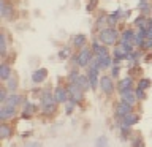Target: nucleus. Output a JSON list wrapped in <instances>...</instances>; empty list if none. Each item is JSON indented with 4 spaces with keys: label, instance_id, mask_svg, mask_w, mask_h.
Returning <instances> with one entry per match:
<instances>
[{
    "label": "nucleus",
    "instance_id": "f257e3e1",
    "mask_svg": "<svg viewBox=\"0 0 152 147\" xmlns=\"http://www.w3.org/2000/svg\"><path fill=\"white\" fill-rule=\"evenodd\" d=\"M117 30L116 28H113V27H108V28H103L102 32H100V35H98V40L103 43V44H106V46H111L114 44V43L117 41Z\"/></svg>",
    "mask_w": 152,
    "mask_h": 147
},
{
    "label": "nucleus",
    "instance_id": "f03ea898",
    "mask_svg": "<svg viewBox=\"0 0 152 147\" xmlns=\"http://www.w3.org/2000/svg\"><path fill=\"white\" fill-rule=\"evenodd\" d=\"M92 60V49H89V47H83V49L79 51V54L73 59V62L78 66H89V62Z\"/></svg>",
    "mask_w": 152,
    "mask_h": 147
},
{
    "label": "nucleus",
    "instance_id": "7ed1b4c3",
    "mask_svg": "<svg viewBox=\"0 0 152 147\" xmlns=\"http://www.w3.org/2000/svg\"><path fill=\"white\" fill-rule=\"evenodd\" d=\"M97 57H98L100 70H106V68H111V66H113V59L108 55V49H106V47H102L100 52L97 54Z\"/></svg>",
    "mask_w": 152,
    "mask_h": 147
},
{
    "label": "nucleus",
    "instance_id": "20e7f679",
    "mask_svg": "<svg viewBox=\"0 0 152 147\" xmlns=\"http://www.w3.org/2000/svg\"><path fill=\"white\" fill-rule=\"evenodd\" d=\"M128 112H133V104L121 100V101L117 103V106H116V117L117 119H122L124 116H127Z\"/></svg>",
    "mask_w": 152,
    "mask_h": 147
},
{
    "label": "nucleus",
    "instance_id": "39448f33",
    "mask_svg": "<svg viewBox=\"0 0 152 147\" xmlns=\"http://www.w3.org/2000/svg\"><path fill=\"white\" fill-rule=\"evenodd\" d=\"M68 95H70V98H73L76 103H79V101H83L84 100V93H83V89L79 87L78 84H71L70 82V85H68Z\"/></svg>",
    "mask_w": 152,
    "mask_h": 147
},
{
    "label": "nucleus",
    "instance_id": "423d86ee",
    "mask_svg": "<svg viewBox=\"0 0 152 147\" xmlns=\"http://www.w3.org/2000/svg\"><path fill=\"white\" fill-rule=\"evenodd\" d=\"M100 89L103 90L104 93H113L114 92V84H113V79L109 76H102L100 78Z\"/></svg>",
    "mask_w": 152,
    "mask_h": 147
},
{
    "label": "nucleus",
    "instance_id": "0eeeda50",
    "mask_svg": "<svg viewBox=\"0 0 152 147\" xmlns=\"http://www.w3.org/2000/svg\"><path fill=\"white\" fill-rule=\"evenodd\" d=\"M122 127H127V128H130L132 125H135V123H138V120H140V116L135 112H128L127 116H124L122 119Z\"/></svg>",
    "mask_w": 152,
    "mask_h": 147
},
{
    "label": "nucleus",
    "instance_id": "6e6552de",
    "mask_svg": "<svg viewBox=\"0 0 152 147\" xmlns=\"http://www.w3.org/2000/svg\"><path fill=\"white\" fill-rule=\"evenodd\" d=\"M68 90H65V89H62V87H57L56 90H54V98H56V101L57 103H66L68 101Z\"/></svg>",
    "mask_w": 152,
    "mask_h": 147
},
{
    "label": "nucleus",
    "instance_id": "1a4fd4ad",
    "mask_svg": "<svg viewBox=\"0 0 152 147\" xmlns=\"http://www.w3.org/2000/svg\"><path fill=\"white\" fill-rule=\"evenodd\" d=\"M87 78H89V82H90V87L92 89H97L100 85V78H98V71L97 70L87 68Z\"/></svg>",
    "mask_w": 152,
    "mask_h": 147
},
{
    "label": "nucleus",
    "instance_id": "9d476101",
    "mask_svg": "<svg viewBox=\"0 0 152 147\" xmlns=\"http://www.w3.org/2000/svg\"><path fill=\"white\" fill-rule=\"evenodd\" d=\"M121 97L124 101H127V103H130V104H135L138 101V98H136V93L133 92L132 89H127V90H122L121 92Z\"/></svg>",
    "mask_w": 152,
    "mask_h": 147
},
{
    "label": "nucleus",
    "instance_id": "9b49d317",
    "mask_svg": "<svg viewBox=\"0 0 152 147\" xmlns=\"http://www.w3.org/2000/svg\"><path fill=\"white\" fill-rule=\"evenodd\" d=\"M14 114H16V108L13 106H7V104H3V108L0 109V119L2 120H8V119H11Z\"/></svg>",
    "mask_w": 152,
    "mask_h": 147
},
{
    "label": "nucleus",
    "instance_id": "f8f14e48",
    "mask_svg": "<svg viewBox=\"0 0 152 147\" xmlns=\"http://www.w3.org/2000/svg\"><path fill=\"white\" fill-rule=\"evenodd\" d=\"M46 76H48L46 68H40V70H37V71L32 73V81L35 84H40V82H43V81L46 79Z\"/></svg>",
    "mask_w": 152,
    "mask_h": 147
},
{
    "label": "nucleus",
    "instance_id": "ddd939ff",
    "mask_svg": "<svg viewBox=\"0 0 152 147\" xmlns=\"http://www.w3.org/2000/svg\"><path fill=\"white\" fill-rule=\"evenodd\" d=\"M11 13H13V7H10L5 0H0V14H2V17L3 19H10Z\"/></svg>",
    "mask_w": 152,
    "mask_h": 147
},
{
    "label": "nucleus",
    "instance_id": "4468645a",
    "mask_svg": "<svg viewBox=\"0 0 152 147\" xmlns=\"http://www.w3.org/2000/svg\"><path fill=\"white\" fill-rule=\"evenodd\" d=\"M22 103V97L21 95H16V93H11L10 97L7 98V101H5L3 104H7V106H13V108H16L18 104H21Z\"/></svg>",
    "mask_w": 152,
    "mask_h": 147
},
{
    "label": "nucleus",
    "instance_id": "2eb2a0df",
    "mask_svg": "<svg viewBox=\"0 0 152 147\" xmlns=\"http://www.w3.org/2000/svg\"><path fill=\"white\" fill-rule=\"evenodd\" d=\"M76 84H78L83 90H89V89H92V87H90V82H89L87 74H79V76H78V81H76Z\"/></svg>",
    "mask_w": 152,
    "mask_h": 147
},
{
    "label": "nucleus",
    "instance_id": "dca6fc26",
    "mask_svg": "<svg viewBox=\"0 0 152 147\" xmlns=\"http://www.w3.org/2000/svg\"><path fill=\"white\" fill-rule=\"evenodd\" d=\"M56 100H49V101H43L41 103V108H43V112L45 114H51L56 111Z\"/></svg>",
    "mask_w": 152,
    "mask_h": 147
},
{
    "label": "nucleus",
    "instance_id": "f3484780",
    "mask_svg": "<svg viewBox=\"0 0 152 147\" xmlns=\"http://www.w3.org/2000/svg\"><path fill=\"white\" fill-rule=\"evenodd\" d=\"M132 85H133V79L128 76V78H124L121 79V82L117 84V89H119V92H122V90H127V89H132Z\"/></svg>",
    "mask_w": 152,
    "mask_h": 147
},
{
    "label": "nucleus",
    "instance_id": "a211bd4d",
    "mask_svg": "<svg viewBox=\"0 0 152 147\" xmlns=\"http://www.w3.org/2000/svg\"><path fill=\"white\" fill-rule=\"evenodd\" d=\"M10 78H11V68H10L7 63H2L0 65V79L7 81Z\"/></svg>",
    "mask_w": 152,
    "mask_h": 147
},
{
    "label": "nucleus",
    "instance_id": "6ab92c4d",
    "mask_svg": "<svg viewBox=\"0 0 152 147\" xmlns=\"http://www.w3.org/2000/svg\"><path fill=\"white\" fill-rule=\"evenodd\" d=\"M10 136H11V128H10V125L2 123V125H0V138H2V139H8Z\"/></svg>",
    "mask_w": 152,
    "mask_h": 147
},
{
    "label": "nucleus",
    "instance_id": "aec40b11",
    "mask_svg": "<svg viewBox=\"0 0 152 147\" xmlns=\"http://www.w3.org/2000/svg\"><path fill=\"white\" fill-rule=\"evenodd\" d=\"M121 16H122V11H121V9H116L113 14H109V16H108V25H114V24H116V21H117Z\"/></svg>",
    "mask_w": 152,
    "mask_h": 147
},
{
    "label": "nucleus",
    "instance_id": "412c9836",
    "mask_svg": "<svg viewBox=\"0 0 152 147\" xmlns=\"http://www.w3.org/2000/svg\"><path fill=\"white\" fill-rule=\"evenodd\" d=\"M133 38H135V33H133V30H125L122 33V38H121V41H125V43H133Z\"/></svg>",
    "mask_w": 152,
    "mask_h": 147
},
{
    "label": "nucleus",
    "instance_id": "4be33fe9",
    "mask_svg": "<svg viewBox=\"0 0 152 147\" xmlns=\"http://www.w3.org/2000/svg\"><path fill=\"white\" fill-rule=\"evenodd\" d=\"M86 41H87V38H86V35H76L73 38V44L76 47H83L86 44Z\"/></svg>",
    "mask_w": 152,
    "mask_h": 147
},
{
    "label": "nucleus",
    "instance_id": "5701e85b",
    "mask_svg": "<svg viewBox=\"0 0 152 147\" xmlns=\"http://www.w3.org/2000/svg\"><path fill=\"white\" fill-rule=\"evenodd\" d=\"M7 89L10 90V92H14V90L18 89V79L14 78V76H11L10 79H7Z\"/></svg>",
    "mask_w": 152,
    "mask_h": 147
},
{
    "label": "nucleus",
    "instance_id": "b1692460",
    "mask_svg": "<svg viewBox=\"0 0 152 147\" xmlns=\"http://www.w3.org/2000/svg\"><path fill=\"white\" fill-rule=\"evenodd\" d=\"M151 79H147V78H142V79H140V82H138V87L140 89H142V90H146V89H149L151 87Z\"/></svg>",
    "mask_w": 152,
    "mask_h": 147
},
{
    "label": "nucleus",
    "instance_id": "393cba45",
    "mask_svg": "<svg viewBox=\"0 0 152 147\" xmlns=\"http://www.w3.org/2000/svg\"><path fill=\"white\" fill-rule=\"evenodd\" d=\"M75 106H76V101H75L73 98H70L68 101L65 103V109H66V114H71V112H73Z\"/></svg>",
    "mask_w": 152,
    "mask_h": 147
},
{
    "label": "nucleus",
    "instance_id": "a878e982",
    "mask_svg": "<svg viewBox=\"0 0 152 147\" xmlns=\"http://www.w3.org/2000/svg\"><path fill=\"white\" fill-rule=\"evenodd\" d=\"M35 106H33V104L30 103V101H26L24 103V111L22 112H26V114H32V112H35Z\"/></svg>",
    "mask_w": 152,
    "mask_h": 147
},
{
    "label": "nucleus",
    "instance_id": "bb28decb",
    "mask_svg": "<svg viewBox=\"0 0 152 147\" xmlns=\"http://www.w3.org/2000/svg\"><path fill=\"white\" fill-rule=\"evenodd\" d=\"M0 54L2 55L7 54V40H5V35L0 36Z\"/></svg>",
    "mask_w": 152,
    "mask_h": 147
},
{
    "label": "nucleus",
    "instance_id": "cd10ccee",
    "mask_svg": "<svg viewBox=\"0 0 152 147\" xmlns=\"http://www.w3.org/2000/svg\"><path fill=\"white\" fill-rule=\"evenodd\" d=\"M95 147H108V139H106L104 136L98 138L97 142H95Z\"/></svg>",
    "mask_w": 152,
    "mask_h": 147
},
{
    "label": "nucleus",
    "instance_id": "c85d7f7f",
    "mask_svg": "<svg viewBox=\"0 0 152 147\" xmlns=\"http://www.w3.org/2000/svg\"><path fill=\"white\" fill-rule=\"evenodd\" d=\"M138 8L141 9V11H149V5H147V2L146 0H140V3H138Z\"/></svg>",
    "mask_w": 152,
    "mask_h": 147
},
{
    "label": "nucleus",
    "instance_id": "c756f323",
    "mask_svg": "<svg viewBox=\"0 0 152 147\" xmlns=\"http://www.w3.org/2000/svg\"><path fill=\"white\" fill-rule=\"evenodd\" d=\"M100 49H102V46H100V40H95L94 41V44H92V51L95 52V55L100 52Z\"/></svg>",
    "mask_w": 152,
    "mask_h": 147
},
{
    "label": "nucleus",
    "instance_id": "7c9ffc66",
    "mask_svg": "<svg viewBox=\"0 0 152 147\" xmlns=\"http://www.w3.org/2000/svg\"><path fill=\"white\" fill-rule=\"evenodd\" d=\"M78 76H79V73H78V71H71V73H70V82L71 84H76V81H78Z\"/></svg>",
    "mask_w": 152,
    "mask_h": 147
},
{
    "label": "nucleus",
    "instance_id": "2f4dec72",
    "mask_svg": "<svg viewBox=\"0 0 152 147\" xmlns=\"http://www.w3.org/2000/svg\"><path fill=\"white\" fill-rule=\"evenodd\" d=\"M135 93H136V98H138V100H144V98H146V92H144L142 89H140V87L136 89Z\"/></svg>",
    "mask_w": 152,
    "mask_h": 147
},
{
    "label": "nucleus",
    "instance_id": "473e14b6",
    "mask_svg": "<svg viewBox=\"0 0 152 147\" xmlns=\"http://www.w3.org/2000/svg\"><path fill=\"white\" fill-rule=\"evenodd\" d=\"M7 90L8 89H2V90H0V101H2V103H5V101H7V98H8Z\"/></svg>",
    "mask_w": 152,
    "mask_h": 147
},
{
    "label": "nucleus",
    "instance_id": "72a5a7b5",
    "mask_svg": "<svg viewBox=\"0 0 152 147\" xmlns=\"http://www.w3.org/2000/svg\"><path fill=\"white\" fill-rule=\"evenodd\" d=\"M119 73H121V68H119V65H114V66H113V76L116 78V76H119Z\"/></svg>",
    "mask_w": 152,
    "mask_h": 147
},
{
    "label": "nucleus",
    "instance_id": "f704fd0d",
    "mask_svg": "<svg viewBox=\"0 0 152 147\" xmlns=\"http://www.w3.org/2000/svg\"><path fill=\"white\" fill-rule=\"evenodd\" d=\"M59 57H60V59H65V57H68V49H62V51L59 52Z\"/></svg>",
    "mask_w": 152,
    "mask_h": 147
},
{
    "label": "nucleus",
    "instance_id": "c9c22d12",
    "mask_svg": "<svg viewBox=\"0 0 152 147\" xmlns=\"http://www.w3.org/2000/svg\"><path fill=\"white\" fill-rule=\"evenodd\" d=\"M146 47V49H149V47H152V38H147V40L144 41V44H142Z\"/></svg>",
    "mask_w": 152,
    "mask_h": 147
},
{
    "label": "nucleus",
    "instance_id": "e433bc0d",
    "mask_svg": "<svg viewBox=\"0 0 152 147\" xmlns=\"http://www.w3.org/2000/svg\"><path fill=\"white\" fill-rule=\"evenodd\" d=\"M95 5H97V0H92V3L87 5V11H90V9H92V8L95 7Z\"/></svg>",
    "mask_w": 152,
    "mask_h": 147
},
{
    "label": "nucleus",
    "instance_id": "4c0bfd02",
    "mask_svg": "<svg viewBox=\"0 0 152 147\" xmlns=\"http://www.w3.org/2000/svg\"><path fill=\"white\" fill-rule=\"evenodd\" d=\"M27 147H41L40 142H32V144H27Z\"/></svg>",
    "mask_w": 152,
    "mask_h": 147
},
{
    "label": "nucleus",
    "instance_id": "58836bf2",
    "mask_svg": "<svg viewBox=\"0 0 152 147\" xmlns=\"http://www.w3.org/2000/svg\"><path fill=\"white\" fill-rule=\"evenodd\" d=\"M151 11H152V7H151Z\"/></svg>",
    "mask_w": 152,
    "mask_h": 147
}]
</instances>
